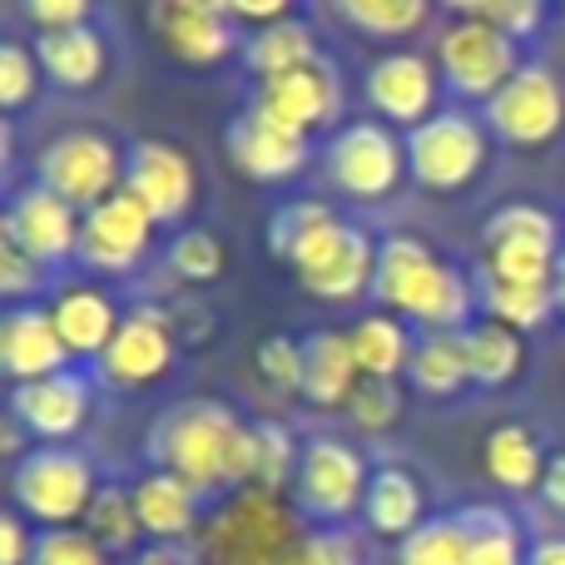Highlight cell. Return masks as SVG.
I'll return each instance as SVG.
<instances>
[{
  "instance_id": "cell-1",
  "label": "cell",
  "mask_w": 565,
  "mask_h": 565,
  "mask_svg": "<svg viewBox=\"0 0 565 565\" xmlns=\"http://www.w3.org/2000/svg\"><path fill=\"white\" fill-rule=\"evenodd\" d=\"M149 461L159 471H174L189 487L204 491H244L254 487L258 441L254 427L234 417V407L214 397H194L169 407L149 431Z\"/></svg>"
},
{
  "instance_id": "cell-2",
  "label": "cell",
  "mask_w": 565,
  "mask_h": 565,
  "mask_svg": "<svg viewBox=\"0 0 565 565\" xmlns=\"http://www.w3.org/2000/svg\"><path fill=\"white\" fill-rule=\"evenodd\" d=\"M382 308L402 322H422L427 332H461L471 322V282L422 238L387 234L377 244V278H372Z\"/></svg>"
},
{
  "instance_id": "cell-3",
  "label": "cell",
  "mask_w": 565,
  "mask_h": 565,
  "mask_svg": "<svg viewBox=\"0 0 565 565\" xmlns=\"http://www.w3.org/2000/svg\"><path fill=\"white\" fill-rule=\"evenodd\" d=\"M302 546L298 516L278 491L244 487L214 511L204 531V556L214 565H288Z\"/></svg>"
},
{
  "instance_id": "cell-4",
  "label": "cell",
  "mask_w": 565,
  "mask_h": 565,
  "mask_svg": "<svg viewBox=\"0 0 565 565\" xmlns=\"http://www.w3.org/2000/svg\"><path fill=\"white\" fill-rule=\"evenodd\" d=\"M95 491V467L75 447H30L10 467V507L45 531H65L85 521Z\"/></svg>"
},
{
  "instance_id": "cell-5",
  "label": "cell",
  "mask_w": 565,
  "mask_h": 565,
  "mask_svg": "<svg viewBox=\"0 0 565 565\" xmlns=\"http://www.w3.org/2000/svg\"><path fill=\"white\" fill-rule=\"evenodd\" d=\"M35 184H45L50 194H60L65 204H75L85 214V209L105 204L109 194L125 189V149L105 129H60L35 154Z\"/></svg>"
},
{
  "instance_id": "cell-6",
  "label": "cell",
  "mask_w": 565,
  "mask_h": 565,
  "mask_svg": "<svg viewBox=\"0 0 565 565\" xmlns=\"http://www.w3.org/2000/svg\"><path fill=\"white\" fill-rule=\"evenodd\" d=\"M561 248V224L541 204H501L481 224V278L546 288L556 282Z\"/></svg>"
},
{
  "instance_id": "cell-7",
  "label": "cell",
  "mask_w": 565,
  "mask_h": 565,
  "mask_svg": "<svg viewBox=\"0 0 565 565\" xmlns=\"http://www.w3.org/2000/svg\"><path fill=\"white\" fill-rule=\"evenodd\" d=\"M491 154V129L487 119L467 115V109H437L407 129V174L431 194H457L487 169Z\"/></svg>"
},
{
  "instance_id": "cell-8",
  "label": "cell",
  "mask_w": 565,
  "mask_h": 565,
  "mask_svg": "<svg viewBox=\"0 0 565 565\" xmlns=\"http://www.w3.org/2000/svg\"><path fill=\"white\" fill-rule=\"evenodd\" d=\"M328 184L348 199H387L407 174V139L382 119H352L322 149Z\"/></svg>"
},
{
  "instance_id": "cell-9",
  "label": "cell",
  "mask_w": 565,
  "mask_h": 565,
  "mask_svg": "<svg viewBox=\"0 0 565 565\" xmlns=\"http://www.w3.org/2000/svg\"><path fill=\"white\" fill-rule=\"evenodd\" d=\"M367 487H372L367 457H362L352 441L312 437L308 447H302L298 477H292V501H298L302 516L338 526V521H348L352 511H362Z\"/></svg>"
},
{
  "instance_id": "cell-10",
  "label": "cell",
  "mask_w": 565,
  "mask_h": 565,
  "mask_svg": "<svg viewBox=\"0 0 565 565\" xmlns=\"http://www.w3.org/2000/svg\"><path fill=\"white\" fill-rule=\"evenodd\" d=\"M487 129L516 149H541L565 129V85L551 65H521L481 109Z\"/></svg>"
},
{
  "instance_id": "cell-11",
  "label": "cell",
  "mask_w": 565,
  "mask_h": 565,
  "mask_svg": "<svg viewBox=\"0 0 565 565\" xmlns=\"http://www.w3.org/2000/svg\"><path fill=\"white\" fill-rule=\"evenodd\" d=\"M437 70L461 99H481V105H487L521 70V45L481 15L451 20L437 40Z\"/></svg>"
},
{
  "instance_id": "cell-12",
  "label": "cell",
  "mask_w": 565,
  "mask_h": 565,
  "mask_svg": "<svg viewBox=\"0 0 565 565\" xmlns=\"http://www.w3.org/2000/svg\"><path fill=\"white\" fill-rule=\"evenodd\" d=\"M288 268L298 274V282L312 298L348 302V298H358V292H367L372 278H377V244H372L358 224L332 218V224H322L318 234L292 254Z\"/></svg>"
},
{
  "instance_id": "cell-13",
  "label": "cell",
  "mask_w": 565,
  "mask_h": 565,
  "mask_svg": "<svg viewBox=\"0 0 565 565\" xmlns=\"http://www.w3.org/2000/svg\"><path fill=\"white\" fill-rule=\"evenodd\" d=\"M154 214L139 204L129 189L109 194L105 204L79 214V264L95 268L105 278H125L145 264L149 244H154Z\"/></svg>"
},
{
  "instance_id": "cell-14",
  "label": "cell",
  "mask_w": 565,
  "mask_h": 565,
  "mask_svg": "<svg viewBox=\"0 0 565 565\" xmlns=\"http://www.w3.org/2000/svg\"><path fill=\"white\" fill-rule=\"evenodd\" d=\"M362 95L377 109L382 125H402L417 129L422 119L437 115V95H441V70L431 65L417 50H387L367 65L362 75Z\"/></svg>"
},
{
  "instance_id": "cell-15",
  "label": "cell",
  "mask_w": 565,
  "mask_h": 565,
  "mask_svg": "<svg viewBox=\"0 0 565 565\" xmlns=\"http://www.w3.org/2000/svg\"><path fill=\"white\" fill-rule=\"evenodd\" d=\"M125 189L154 214V224H179L194 209L199 169L169 139H139L125 149Z\"/></svg>"
},
{
  "instance_id": "cell-16",
  "label": "cell",
  "mask_w": 565,
  "mask_h": 565,
  "mask_svg": "<svg viewBox=\"0 0 565 565\" xmlns=\"http://www.w3.org/2000/svg\"><path fill=\"white\" fill-rule=\"evenodd\" d=\"M0 238L25 248L40 268L65 264L70 254H79V209L65 204L60 194H50L45 184H25V189H15V199L6 204Z\"/></svg>"
},
{
  "instance_id": "cell-17",
  "label": "cell",
  "mask_w": 565,
  "mask_h": 565,
  "mask_svg": "<svg viewBox=\"0 0 565 565\" xmlns=\"http://www.w3.org/2000/svg\"><path fill=\"white\" fill-rule=\"evenodd\" d=\"M89 407H95V392H89L85 372L75 367L10 387V417L45 447H65L70 437H79L89 422Z\"/></svg>"
},
{
  "instance_id": "cell-18",
  "label": "cell",
  "mask_w": 565,
  "mask_h": 565,
  "mask_svg": "<svg viewBox=\"0 0 565 565\" xmlns=\"http://www.w3.org/2000/svg\"><path fill=\"white\" fill-rule=\"evenodd\" d=\"M174 352H179V332L169 322V312L135 308V312H125L115 342L99 358V372L115 387H149V382H159L174 367Z\"/></svg>"
},
{
  "instance_id": "cell-19",
  "label": "cell",
  "mask_w": 565,
  "mask_h": 565,
  "mask_svg": "<svg viewBox=\"0 0 565 565\" xmlns=\"http://www.w3.org/2000/svg\"><path fill=\"white\" fill-rule=\"evenodd\" d=\"M224 149L248 179H258V184H282V179H292L302 164H308V135L278 125V119L264 115L258 105H248L244 115L228 119Z\"/></svg>"
},
{
  "instance_id": "cell-20",
  "label": "cell",
  "mask_w": 565,
  "mask_h": 565,
  "mask_svg": "<svg viewBox=\"0 0 565 565\" xmlns=\"http://www.w3.org/2000/svg\"><path fill=\"white\" fill-rule=\"evenodd\" d=\"M264 115H274L278 125L298 129V135H312V129H328L342 109V79L328 60H312V65L292 70V75L278 79H258V99Z\"/></svg>"
},
{
  "instance_id": "cell-21",
  "label": "cell",
  "mask_w": 565,
  "mask_h": 565,
  "mask_svg": "<svg viewBox=\"0 0 565 565\" xmlns=\"http://www.w3.org/2000/svg\"><path fill=\"white\" fill-rule=\"evenodd\" d=\"M70 348L65 338H60L55 318H50V308H35V302H20V308H6V318H0V367H6V377L15 382H40V377H55V372L70 367Z\"/></svg>"
},
{
  "instance_id": "cell-22",
  "label": "cell",
  "mask_w": 565,
  "mask_h": 565,
  "mask_svg": "<svg viewBox=\"0 0 565 565\" xmlns=\"http://www.w3.org/2000/svg\"><path fill=\"white\" fill-rule=\"evenodd\" d=\"M149 25H154L159 45L179 60V65H224L238 50L234 15H209V10H184L174 0H149Z\"/></svg>"
},
{
  "instance_id": "cell-23",
  "label": "cell",
  "mask_w": 565,
  "mask_h": 565,
  "mask_svg": "<svg viewBox=\"0 0 565 565\" xmlns=\"http://www.w3.org/2000/svg\"><path fill=\"white\" fill-rule=\"evenodd\" d=\"M50 318H55L70 358H95L99 362L105 348L115 342L125 312H119L115 298H109L105 288H95V282H70V288H60L55 298H50Z\"/></svg>"
},
{
  "instance_id": "cell-24",
  "label": "cell",
  "mask_w": 565,
  "mask_h": 565,
  "mask_svg": "<svg viewBox=\"0 0 565 565\" xmlns=\"http://www.w3.org/2000/svg\"><path fill=\"white\" fill-rule=\"evenodd\" d=\"M362 367L352 358V338L338 328H318L302 338V397L322 412H348Z\"/></svg>"
},
{
  "instance_id": "cell-25",
  "label": "cell",
  "mask_w": 565,
  "mask_h": 565,
  "mask_svg": "<svg viewBox=\"0 0 565 565\" xmlns=\"http://www.w3.org/2000/svg\"><path fill=\"white\" fill-rule=\"evenodd\" d=\"M139 511V526L149 541H189L199 526V491L189 487L174 471H145V477L129 487Z\"/></svg>"
},
{
  "instance_id": "cell-26",
  "label": "cell",
  "mask_w": 565,
  "mask_h": 565,
  "mask_svg": "<svg viewBox=\"0 0 565 565\" xmlns=\"http://www.w3.org/2000/svg\"><path fill=\"white\" fill-rule=\"evenodd\" d=\"M35 60L50 85L89 89L105 79L109 50H105V40H99V30L75 25V30H45V35H35Z\"/></svg>"
},
{
  "instance_id": "cell-27",
  "label": "cell",
  "mask_w": 565,
  "mask_h": 565,
  "mask_svg": "<svg viewBox=\"0 0 565 565\" xmlns=\"http://www.w3.org/2000/svg\"><path fill=\"white\" fill-rule=\"evenodd\" d=\"M362 521L367 531L387 541H407L412 531L427 521V501H422V481L407 467H382L372 471L367 501H362Z\"/></svg>"
},
{
  "instance_id": "cell-28",
  "label": "cell",
  "mask_w": 565,
  "mask_h": 565,
  "mask_svg": "<svg viewBox=\"0 0 565 565\" xmlns=\"http://www.w3.org/2000/svg\"><path fill=\"white\" fill-rule=\"evenodd\" d=\"M546 461L551 457L541 451L536 431L521 427V422H501V427H491L487 441H481V467L507 491H541Z\"/></svg>"
},
{
  "instance_id": "cell-29",
  "label": "cell",
  "mask_w": 565,
  "mask_h": 565,
  "mask_svg": "<svg viewBox=\"0 0 565 565\" xmlns=\"http://www.w3.org/2000/svg\"><path fill=\"white\" fill-rule=\"evenodd\" d=\"M461 342H467V372L477 387H507V382H516L521 367H526V342H521V332L497 318L467 322Z\"/></svg>"
},
{
  "instance_id": "cell-30",
  "label": "cell",
  "mask_w": 565,
  "mask_h": 565,
  "mask_svg": "<svg viewBox=\"0 0 565 565\" xmlns=\"http://www.w3.org/2000/svg\"><path fill=\"white\" fill-rule=\"evenodd\" d=\"M312 60H322L318 55V35H312V25H308V20H298V15L254 30V35H248V45H244V65L254 70L258 79L292 75V70L312 65Z\"/></svg>"
},
{
  "instance_id": "cell-31",
  "label": "cell",
  "mask_w": 565,
  "mask_h": 565,
  "mask_svg": "<svg viewBox=\"0 0 565 565\" xmlns=\"http://www.w3.org/2000/svg\"><path fill=\"white\" fill-rule=\"evenodd\" d=\"M348 338L362 377H397V372L412 367V352H417V342H412L407 322L397 312H367V318L352 322Z\"/></svg>"
},
{
  "instance_id": "cell-32",
  "label": "cell",
  "mask_w": 565,
  "mask_h": 565,
  "mask_svg": "<svg viewBox=\"0 0 565 565\" xmlns=\"http://www.w3.org/2000/svg\"><path fill=\"white\" fill-rule=\"evenodd\" d=\"M332 15L367 40H407L427 25L431 0H328Z\"/></svg>"
},
{
  "instance_id": "cell-33",
  "label": "cell",
  "mask_w": 565,
  "mask_h": 565,
  "mask_svg": "<svg viewBox=\"0 0 565 565\" xmlns=\"http://www.w3.org/2000/svg\"><path fill=\"white\" fill-rule=\"evenodd\" d=\"M407 377L417 382L427 397H457V392L471 382L461 332H427V338L417 342V352H412Z\"/></svg>"
},
{
  "instance_id": "cell-34",
  "label": "cell",
  "mask_w": 565,
  "mask_h": 565,
  "mask_svg": "<svg viewBox=\"0 0 565 565\" xmlns=\"http://www.w3.org/2000/svg\"><path fill=\"white\" fill-rule=\"evenodd\" d=\"M461 526H467V565H526L531 551L521 546V531L507 511L467 507Z\"/></svg>"
},
{
  "instance_id": "cell-35",
  "label": "cell",
  "mask_w": 565,
  "mask_h": 565,
  "mask_svg": "<svg viewBox=\"0 0 565 565\" xmlns=\"http://www.w3.org/2000/svg\"><path fill=\"white\" fill-rule=\"evenodd\" d=\"M481 308H487V318L507 322V328L531 332V328H541L561 302H556V282H546V288H526V282L481 278Z\"/></svg>"
},
{
  "instance_id": "cell-36",
  "label": "cell",
  "mask_w": 565,
  "mask_h": 565,
  "mask_svg": "<svg viewBox=\"0 0 565 565\" xmlns=\"http://www.w3.org/2000/svg\"><path fill=\"white\" fill-rule=\"evenodd\" d=\"M79 526H85L89 536H95L99 546L109 551V556L129 551L139 536H145V526H139V511H135V497H129L125 487H99Z\"/></svg>"
},
{
  "instance_id": "cell-37",
  "label": "cell",
  "mask_w": 565,
  "mask_h": 565,
  "mask_svg": "<svg viewBox=\"0 0 565 565\" xmlns=\"http://www.w3.org/2000/svg\"><path fill=\"white\" fill-rule=\"evenodd\" d=\"M397 565H467L461 516H427L407 541H397Z\"/></svg>"
},
{
  "instance_id": "cell-38",
  "label": "cell",
  "mask_w": 565,
  "mask_h": 565,
  "mask_svg": "<svg viewBox=\"0 0 565 565\" xmlns=\"http://www.w3.org/2000/svg\"><path fill=\"white\" fill-rule=\"evenodd\" d=\"M332 218L338 214H332L322 199H292V204H282L274 214V224H268V254L292 264V254H298L322 224H332Z\"/></svg>"
},
{
  "instance_id": "cell-39",
  "label": "cell",
  "mask_w": 565,
  "mask_h": 565,
  "mask_svg": "<svg viewBox=\"0 0 565 565\" xmlns=\"http://www.w3.org/2000/svg\"><path fill=\"white\" fill-rule=\"evenodd\" d=\"M254 441H258L254 487L278 491V497H282V487H292V477H298L302 447L288 437V427H278V422H254Z\"/></svg>"
},
{
  "instance_id": "cell-40",
  "label": "cell",
  "mask_w": 565,
  "mask_h": 565,
  "mask_svg": "<svg viewBox=\"0 0 565 565\" xmlns=\"http://www.w3.org/2000/svg\"><path fill=\"white\" fill-rule=\"evenodd\" d=\"M169 268L184 282H214L224 274V244H218L209 228H184V234L169 244Z\"/></svg>"
},
{
  "instance_id": "cell-41",
  "label": "cell",
  "mask_w": 565,
  "mask_h": 565,
  "mask_svg": "<svg viewBox=\"0 0 565 565\" xmlns=\"http://www.w3.org/2000/svg\"><path fill=\"white\" fill-rule=\"evenodd\" d=\"M348 417L358 431H387L402 417V387L397 377H362L348 402Z\"/></svg>"
},
{
  "instance_id": "cell-42",
  "label": "cell",
  "mask_w": 565,
  "mask_h": 565,
  "mask_svg": "<svg viewBox=\"0 0 565 565\" xmlns=\"http://www.w3.org/2000/svg\"><path fill=\"white\" fill-rule=\"evenodd\" d=\"M30 565H109V551L85 526H65V531H45L35 541Z\"/></svg>"
},
{
  "instance_id": "cell-43",
  "label": "cell",
  "mask_w": 565,
  "mask_h": 565,
  "mask_svg": "<svg viewBox=\"0 0 565 565\" xmlns=\"http://www.w3.org/2000/svg\"><path fill=\"white\" fill-rule=\"evenodd\" d=\"M40 60L30 45H20V40H6V50H0V105L6 109H20L25 99H35V85H40Z\"/></svg>"
},
{
  "instance_id": "cell-44",
  "label": "cell",
  "mask_w": 565,
  "mask_h": 565,
  "mask_svg": "<svg viewBox=\"0 0 565 565\" xmlns=\"http://www.w3.org/2000/svg\"><path fill=\"white\" fill-rule=\"evenodd\" d=\"M254 367L274 392H302V342L264 338L254 352Z\"/></svg>"
},
{
  "instance_id": "cell-45",
  "label": "cell",
  "mask_w": 565,
  "mask_h": 565,
  "mask_svg": "<svg viewBox=\"0 0 565 565\" xmlns=\"http://www.w3.org/2000/svg\"><path fill=\"white\" fill-rule=\"evenodd\" d=\"M288 565H362V551L342 531H312V536H302Z\"/></svg>"
},
{
  "instance_id": "cell-46",
  "label": "cell",
  "mask_w": 565,
  "mask_h": 565,
  "mask_svg": "<svg viewBox=\"0 0 565 565\" xmlns=\"http://www.w3.org/2000/svg\"><path fill=\"white\" fill-rule=\"evenodd\" d=\"M40 278H45V268H40L25 248H15V244L0 238V292H6L15 308H20V298H30V292L40 288Z\"/></svg>"
},
{
  "instance_id": "cell-47",
  "label": "cell",
  "mask_w": 565,
  "mask_h": 565,
  "mask_svg": "<svg viewBox=\"0 0 565 565\" xmlns=\"http://www.w3.org/2000/svg\"><path fill=\"white\" fill-rule=\"evenodd\" d=\"M481 20H491V25L507 30V35L521 45L526 35L541 30V20H546V0H491Z\"/></svg>"
},
{
  "instance_id": "cell-48",
  "label": "cell",
  "mask_w": 565,
  "mask_h": 565,
  "mask_svg": "<svg viewBox=\"0 0 565 565\" xmlns=\"http://www.w3.org/2000/svg\"><path fill=\"white\" fill-rule=\"evenodd\" d=\"M20 6H25L30 25H40V35H45V30L89 25V10H95V0H20Z\"/></svg>"
},
{
  "instance_id": "cell-49",
  "label": "cell",
  "mask_w": 565,
  "mask_h": 565,
  "mask_svg": "<svg viewBox=\"0 0 565 565\" xmlns=\"http://www.w3.org/2000/svg\"><path fill=\"white\" fill-rule=\"evenodd\" d=\"M35 541L25 526V516H20L15 507L0 516V565H30V556H35Z\"/></svg>"
},
{
  "instance_id": "cell-50",
  "label": "cell",
  "mask_w": 565,
  "mask_h": 565,
  "mask_svg": "<svg viewBox=\"0 0 565 565\" xmlns=\"http://www.w3.org/2000/svg\"><path fill=\"white\" fill-rule=\"evenodd\" d=\"M228 15L264 30V25H278V20L292 15V0H228Z\"/></svg>"
},
{
  "instance_id": "cell-51",
  "label": "cell",
  "mask_w": 565,
  "mask_h": 565,
  "mask_svg": "<svg viewBox=\"0 0 565 565\" xmlns=\"http://www.w3.org/2000/svg\"><path fill=\"white\" fill-rule=\"evenodd\" d=\"M135 565H199L194 551L184 546V541H154L149 551H139Z\"/></svg>"
},
{
  "instance_id": "cell-52",
  "label": "cell",
  "mask_w": 565,
  "mask_h": 565,
  "mask_svg": "<svg viewBox=\"0 0 565 565\" xmlns=\"http://www.w3.org/2000/svg\"><path fill=\"white\" fill-rule=\"evenodd\" d=\"M541 501L565 516V451H556V457L546 461V477H541Z\"/></svg>"
},
{
  "instance_id": "cell-53",
  "label": "cell",
  "mask_w": 565,
  "mask_h": 565,
  "mask_svg": "<svg viewBox=\"0 0 565 565\" xmlns=\"http://www.w3.org/2000/svg\"><path fill=\"white\" fill-rule=\"evenodd\" d=\"M526 565H565V536L536 541V546H531V556H526Z\"/></svg>"
},
{
  "instance_id": "cell-54",
  "label": "cell",
  "mask_w": 565,
  "mask_h": 565,
  "mask_svg": "<svg viewBox=\"0 0 565 565\" xmlns=\"http://www.w3.org/2000/svg\"><path fill=\"white\" fill-rule=\"evenodd\" d=\"M437 6H447L457 20H477V15H487L491 0H437Z\"/></svg>"
},
{
  "instance_id": "cell-55",
  "label": "cell",
  "mask_w": 565,
  "mask_h": 565,
  "mask_svg": "<svg viewBox=\"0 0 565 565\" xmlns=\"http://www.w3.org/2000/svg\"><path fill=\"white\" fill-rule=\"evenodd\" d=\"M20 437H25V427H20L15 417H6V461H10V467L25 457V451H20Z\"/></svg>"
},
{
  "instance_id": "cell-56",
  "label": "cell",
  "mask_w": 565,
  "mask_h": 565,
  "mask_svg": "<svg viewBox=\"0 0 565 565\" xmlns=\"http://www.w3.org/2000/svg\"><path fill=\"white\" fill-rule=\"evenodd\" d=\"M184 10H209V15H228V0H174Z\"/></svg>"
},
{
  "instance_id": "cell-57",
  "label": "cell",
  "mask_w": 565,
  "mask_h": 565,
  "mask_svg": "<svg viewBox=\"0 0 565 565\" xmlns=\"http://www.w3.org/2000/svg\"><path fill=\"white\" fill-rule=\"evenodd\" d=\"M556 302H561V312H565V248H561V258H556Z\"/></svg>"
}]
</instances>
